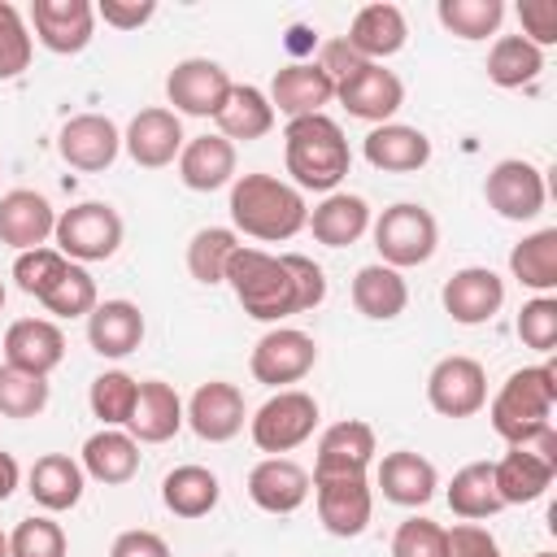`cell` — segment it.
<instances>
[{
    "label": "cell",
    "mask_w": 557,
    "mask_h": 557,
    "mask_svg": "<svg viewBox=\"0 0 557 557\" xmlns=\"http://www.w3.org/2000/svg\"><path fill=\"white\" fill-rule=\"evenodd\" d=\"M231 231L239 235H252V239H265V244H278V239H292L305 231L309 222V205H305V191H296L292 183L274 178V174H239L231 183Z\"/></svg>",
    "instance_id": "obj_1"
},
{
    "label": "cell",
    "mask_w": 557,
    "mask_h": 557,
    "mask_svg": "<svg viewBox=\"0 0 557 557\" xmlns=\"http://www.w3.org/2000/svg\"><path fill=\"white\" fill-rule=\"evenodd\" d=\"M283 161L292 174L296 191H335L352 165L348 139L339 131L335 117L326 113H309V117H292L283 131Z\"/></svg>",
    "instance_id": "obj_2"
},
{
    "label": "cell",
    "mask_w": 557,
    "mask_h": 557,
    "mask_svg": "<svg viewBox=\"0 0 557 557\" xmlns=\"http://www.w3.org/2000/svg\"><path fill=\"white\" fill-rule=\"evenodd\" d=\"M553 405H557V370L544 361V366L513 370L492 396L487 418L509 448H527L540 431L553 426Z\"/></svg>",
    "instance_id": "obj_3"
},
{
    "label": "cell",
    "mask_w": 557,
    "mask_h": 557,
    "mask_svg": "<svg viewBox=\"0 0 557 557\" xmlns=\"http://www.w3.org/2000/svg\"><path fill=\"white\" fill-rule=\"evenodd\" d=\"M226 283H231L239 309L248 318H257V322H283L292 313H305L287 261L283 257H270L261 248H244L239 244V252L226 265Z\"/></svg>",
    "instance_id": "obj_4"
},
{
    "label": "cell",
    "mask_w": 557,
    "mask_h": 557,
    "mask_svg": "<svg viewBox=\"0 0 557 557\" xmlns=\"http://www.w3.org/2000/svg\"><path fill=\"white\" fill-rule=\"evenodd\" d=\"M374 248L383 257V265L392 270H409V265H426L440 248V226H435V213L413 205V200H400L392 209H383L374 222Z\"/></svg>",
    "instance_id": "obj_5"
},
{
    "label": "cell",
    "mask_w": 557,
    "mask_h": 557,
    "mask_svg": "<svg viewBox=\"0 0 557 557\" xmlns=\"http://www.w3.org/2000/svg\"><path fill=\"white\" fill-rule=\"evenodd\" d=\"M52 239H57V252L74 265L83 261H109L117 248H122V213L104 200H83V205H70L57 213V226H52Z\"/></svg>",
    "instance_id": "obj_6"
},
{
    "label": "cell",
    "mask_w": 557,
    "mask_h": 557,
    "mask_svg": "<svg viewBox=\"0 0 557 557\" xmlns=\"http://www.w3.org/2000/svg\"><path fill=\"white\" fill-rule=\"evenodd\" d=\"M318 426V400L300 387H283L274 392L252 418H248V431H252V444L270 457H283L292 448H300Z\"/></svg>",
    "instance_id": "obj_7"
},
{
    "label": "cell",
    "mask_w": 557,
    "mask_h": 557,
    "mask_svg": "<svg viewBox=\"0 0 557 557\" xmlns=\"http://www.w3.org/2000/svg\"><path fill=\"white\" fill-rule=\"evenodd\" d=\"M318 366V344L313 335L296 331V326H274L265 331L257 344H252V357H248V370L257 383L265 387H287V383H300L309 370Z\"/></svg>",
    "instance_id": "obj_8"
},
{
    "label": "cell",
    "mask_w": 557,
    "mask_h": 557,
    "mask_svg": "<svg viewBox=\"0 0 557 557\" xmlns=\"http://www.w3.org/2000/svg\"><path fill=\"white\" fill-rule=\"evenodd\" d=\"M426 400L440 418H474L487 405V370L474 357H440L426 374Z\"/></svg>",
    "instance_id": "obj_9"
},
{
    "label": "cell",
    "mask_w": 557,
    "mask_h": 557,
    "mask_svg": "<svg viewBox=\"0 0 557 557\" xmlns=\"http://www.w3.org/2000/svg\"><path fill=\"white\" fill-rule=\"evenodd\" d=\"M231 87H235L231 74L209 57H183L165 74V100L174 104V113H187V117H218Z\"/></svg>",
    "instance_id": "obj_10"
},
{
    "label": "cell",
    "mask_w": 557,
    "mask_h": 557,
    "mask_svg": "<svg viewBox=\"0 0 557 557\" xmlns=\"http://www.w3.org/2000/svg\"><path fill=\"white\" fill-rule=\"evenodd\" d=\"M483 196H487V205H492L505 222H531V218H540L544 196H548L544 170L531 165V161H522V157H505V161H496V165L487 170Z\"/></svg>",
    "instance_id": "obj_11"
},
{
    "label": "cell",
    "mask_w": 557,
    "mask_h": 557,
    "mask_svg": "<svg viewBox=\"0 0 557 557\" xmlns=\"http://www.w3.org/2000/svg\"><path fill=\"white\" fill-rule=\"evenodd\" d=\"M313 500L318 518L335 540H352L370 527L374 513V492L370 474H335V479H313Z\"/></svg>",
    "instance_id": "obj_12"
},
{
    "label": "cell",
    "mask_w": 557,
    "mask_h": 557,
    "mask_svg": "<svg viewBox=\"0 0 557 557\" xmlns=\"http://www.w3.org/2000/svg\"><path fill=\"white\" fill-rule=\"evenodd\" d=\"M335 100L348 109V117H361V122L383 126V122H392L396 109L405 104V83H400L392 70L366 61L361 70H352L348 78L335 83Z\"/></svg>",
    "instance_id": "obj_13"
},
{
    "label": "cell",
    "mask_w": 557,
    "mask_h": 557,
    "mask_svg": "<svg viewBox=\"0 0 557 557\" xmlns=\"http://www.w3.org/2000/svg\"><path fill=\"white\" fill-rule=\"evenodd\" d=\"M57 152H61L65 165H74V170H83V174H100V170H109V165L117 161V152H122V131H117V122L104 117V113H78V117H70V122L61 126Z\"/></svg>",
    "instance_id": "obj_14"
},
{
    "label": "cell",
    "mask_w": 557,
    "mask_h": 557,
    "mask_svg": "<svg viewBox=\"0 0 557 557\" xmlns=\"http://www.w3.org/2000/svg\"><path fill=\"white\" fill-rule=\"evenodd\" d=\"M183 418L205 444H226V440H235L244 431V418H248L244 392L235 383H226V379H209V383H200L191 392V400L183 405Z\"/></svg>",
    "instance_id": "obj_15"
},
{
    "label": "cell",
    "mask_w": 557,
    "mask_h": 557,
    "mask_svg": "<svg viewBox=\"0 0 557 557\" xmlns=\"http://www.w3.org/2000/svg\"><path fill=\"white\" fill-rule=\"evenodd\" d=\"M30 26H35V39L48 52L74 57L96 35V4L91 0H35L30 4Z\"/></svg>",
    "instance_id": "obj_16"
},
{
    "label": "cell",
    "mask_w": 557,
    "mask_h": 557,
    "mask_svg": "<svg viewBox=\"0 0 557 557\" xmlns=\"http://www.w3.org/2000/svg\"><path fill=\"white\" fill-rule=\"evenodd\" d=\"M440 300H444V313H448L453 322H461V326H483V322H492V318L500 313V305H505V278H500L496 270H487V265H466V270H457V274L444 283Z\"/></svg>",
    "instance_id": "obj_17"
},
{
    "label": "cell",
    "mask_w": 557,
    "mask_h": 557,
    "mask_svg": "<svg viewBox=\"0 0 557 557\" xmlns=\"http://www.w3.org/2000/svg\"><path fill=\"white\" fill-rule=\"evenodd\" d=\"M183 144H187V135H183L178 113H174V109H161V104L139 109V113L131 117L126 135H122V148H126L131 161L144 165V170H161V165L178 161Z\"/></svg>",
    "instance_id": "obj_18"
},
{
    "label": "cell",
    "mask_w": 557,
    "mask_h": 557,
    "mask_svg": "<svg viewBox=\"0 0 557 557\" xmlns=\"http://www.w3.org/2000/svg\"><path fill=\"white\" fill-rule=\"evenodd\" d=\"M379 444H374V426L361 418H344L335 426L322 431L318 440V457H313V479H335V474H370Z\"/></svg>",
    "instance_id": "obj_19"
},
{
    "label": "cell",
    "mask_w": 557,
    "mask_h": 557,
    "mask_svg": "<svg viewBox=\"0 0 557 557\" xmlns=\"http://www.w3.org/2000/svg\"><path fill=\"white\" fill-rule=\"evenodd\" d=\"M52 226H57V209L48 205L44 191L13 187L0 196V244L30 252V248H44L52 239Z\"/></svg>",
    "instance_id": "obj_20"
},
{
    "label": "cell",
    "mask_w": 557,
    "mask_h": 557,
    "mask_svg": "<svg viewBox=\"0 0 557 557\" xmlns=\"http://www.w3.org/2000/svg\"><path fill=\"white\" fill-rule=\"evenodd\" d=\"M335 100V83L331 74L318 65V61H292L274 74L270 83V104L274 113H283L287 122L292 117H309V113H322L326 104Z\"/></svg>",
    "instance_id": "obj_21"
},
{
    "label": "cell",
    "mask_w": 557,
    "mask_h": 557,
    "mask_svg": "<svg viewBox=\"0 0 557 557\" xmlns=\"http://www.w3.org/2000/svg\"><path fill=\"white\" fill-rule=\"evenodd\" d=\"M309 487H313L309 470L296 466L292 457H265L248 470V496L265 513H296L305 505Z\"/></svg>",
    "instance_id": "obj_22"
},
{
    "label": "cell",
    "mask_w": 557,
    "mask_h": 557,
    "mask_svg": "<svg viewBox=\"0 0 557 557\" xmlns=\"http://www.w3.org/2000/svg\"><path fill=\"white\" fill-rule=\"evenodd\" d=\"M61 357H65V335L48 318H17L4 331V366H17V370L48 379L61 366Z\"/></svg>",
    "instance_id": "obj_23"
},
{
    "label": "cell",
    "mask_w": 557,
    "mask_h": 557,
    "mask_svg": "<svg viewBox=\"0 0 557 557\" xmlns=\"http://www.w3.org/2000/svg\"><path fill=\"white\" fill-rule=\"evenodd\" d=\"M183 400L170 383L161 379H144L139 392H135V409H131V422H126V435L135 444H165L183 431Z\"/></svg>",
    "instance_id": "obj_24"
},
{
    "label": "cell",
    "mask_w": 557,
    "mask_h": 557,
    "mask_svg": "<svg viewBox=\"0 0 557 557\" xmlns=\"http://www.w3.org/2000/svg\"><path fill=\"white\" fill-rule=\"evenodd\" d=\"M344 39H348L366 61L383 65L387 57H396V52L405 48V39H409V22H405V13H400L396 4L379 0V4H366V9L352 13Z\"/></svg>",
    "instance_id": "obj_25"
},
{
    "label": "cell",
    "mask_w": 557,
    "mask_h": 557,
    "mask_svg": "<svg viewBox=\"0 0 557 557\" xmlns=\"http://www.w3.org/2000/svg\"><path fill=\"white\" fill-rule=\"evenodd\" d=\"M87 344L91 352L117 361V357H131L139 344H144V313L135 300H100L91 313H87Z\"/></svg>",
    "instance_id": "obj_26"
},
{
    "label": "cell",
    "mask_w": 557,
    "mask_h": 557,
    "mask_svg": "<svg viewBox=\"0 0 557 557\" xmlns=\"http://www.w3.org/2000/svg\"><path fill=\"white\" fill-rule=\"evenodd\" d=\"M374 483H379V492H383L392 505L418 509V505H426V500L435 496L440 474H435V466H431L422 453H413V448H396V453H387V457L379 461Z\"/></svg>",
    "instance_id": "obj_27"
},
{
    "label": "cell",
    "mask_w": 557,
    "mask_h": 557,
    "mask_svg": "<svg viewBox=\"0 0 557 557\" xmlns=\"http://www.w3.org/2000/svg\"><path fill=\"white\" fill-rule=\"evenodd\" d=\"M83 487H87V474L70 453H44V457H35V466L26 474V492L48 513L74 509L83 500Z\"/></svg>",
    "instance_id": "obj_28"
},
{
    "label": "cell",
    "mask_w": 557,
    "mask_h": 557,
    "mask_svg": "<svg viewBox=\"0 0 557 557\" xmlns=\"http://www.w3.org/2000/svg\"><path fill=\"white\" fill-rule=\"evenodd\" d=\"M366 161L374 170H387V174H413L431 161V139L418 131V126H405V122H383L366 135L361 144Z\"/></svg>",
    "instance_id": "obj_29"
},
{
    "label": "cell",
    "mask_w": 557,
    "mask_h": 557,
    "mask_svg": "<svg viewBox=\"0 0 557 557\" xmlns=\"http://www.w3.org/2000/svg\"><path fill=\"white\" fill-rule=\"evenodd\" d=\"M83 474L104 483V487H122L139 474V444L122 431V426H104L96 435L83 440Z\"/></svg>",
    "instance_id": "obj_30"
},
{
    "label": "cell",
    "mask_w": 557,
    "mask_h": 557,
    "mask_svg": "<svg viewBox=\"0 0 557 557\" xmlns=\"http://www.w3.org/2000/svg\"><path fill=\"white\" fill-rule=\"evenodd\" d=\"M178 178L191 191H218L235 183V144L222 135H196L178 152Z\"/></svg>",
    "instance_id": "obj_31"
},
{
    "label": "cell",
    "mask_w": 557,
    "mask_h": 557,
    "mask_svg": "<svg viewBox=\"0 0 557 557\" xmlns=\"http://www.w3.org/2000/svg\"><path fill=\"white\" fill-rule=\"evenodd\" d=\"M305 226L313 231L318 244L348 248V244H357L370 231V205L357 191H331L322 205H313V213H309Z\"/></svg>",
    "instance_id": "obj_32"
},
{
    "label": "cell",
    "mask_w": 557,
    "mask_h": 557,
    "mask_svg": "<svg viewBox=\"0 0 557 557\" xmlns=\"http://www.w3.org/2000/svg\"><path fill=\"white\" fill-rule=\"evenodd\" d=\"M213 122H218V135H222V139H231V144H252V139H261V135L274 131V104H270V96H265L261 87L235 83Z\"/></svg>",
    "instance_id": "obj_33"
},
{
    "label": "cell",
    "mask_w": 557,
    "mask_h": 557,
    "mask_svg": "<svg viewBox=\"0 0 557 557\" xmlns=\"http://www.w3.org/2000/svg\"><path fill=\"white\" fill-rule=\"evenodd\" d=\"M492 474L505 505H531L553 487L557 466H548L535 448H509L500 461H492Z\"/></svg>",
    "instance_id": "obj_34"
},
{
    "label": "cell",
    "mask_w": 557,
    "mask_h": 557,
    "mask_svg": "<svg viewBox=\"0 0 557 557\" xmlns=\"http://www.w3.org/2000/svg\"><path fill=\"white\" fill-rule=\"evenodd\" d=\"M352 305H357V313L370 318V322H392V318L405 313L409 287H405L400 270L374 261V265H361V270H357V278H352Z\"/></svg>",
    "instance_id": "obj_35"
},
{
    "label": "cell",
    "mask_w": 557,
    "mask_h": 557,
    "mask_svg": "<svg viewBox=\"0 0 557 557\" xmlns=\"http://www.w3.org/2000/svg\"><path fill=\"white\" fill-rule=\"evenodd\" d=\"M218 496H222V483L205 466H174L161 479V505L174 518H205V513H213Z\"/></svg>",
    "instance_id": "obj_36"
},
{
    "label": "cell",
    "mask_w": 557,
    "mask_h": 557,
    "mask_svg": "<svg viewBox=\"0 0 557 557\" xmlns=\"http://www.w3.org/2000/svg\"><path fill=\"white\" fill-rule=\"evenodd\" d=\"M448 509L461 518V522H483L492 513L505 509L500 492H496V474H492V461H470L453 474L448 483Z\"/></svg>",
    "instance_id": "obj_37"
},
{
    "label": "cell",
    "mask_w": 557,
    "mask_h": 557,
    "mask_svg": "<svg viewBox=\"0 0 557 557\" xmlns=\"http://www.w3.org/2000/svg\"><path fill=\"white\" fill-rule=\"evenodd\" d=\"M509 274H513L522 287L548 296V292L557 287V226L531 231L522 244H513V252H509Z\"/></svg>",
    "instance_id": "obj_38"
},
{
    "label": "cell",
    "mask_w": 557,
    "mask_h": 557,
    "mask_svg": "<svg viewBox=\"0 0 557 557\" xmlns=\"http://www.w3.org/2000/svg\"><path fill=\"white\" fill-rule=\"evenodd\" d=\"M235 252H239V235L231 226H200L187 239V274L205 287L226 283V265Z\"/></svg>",
    "instance_id": "obj_39"
},
{
    "label": "cell",
    "mask_w": 557,
    "mask_h": 557,
    "mask_svg": "<svg viewBox=\"0 0 557 557\" xmlns=\"http://www.w3.org/2000/svg\"><path fill=\"white\" fill-rule=\"evenodd\" d=\"M540 70H544V52L535 44H527L522 35H496L487 52V78L496 87H527L540 78Z\"/></svg>",
    "instance_id": "obj_40"
},
{
    "label": "cell",
    "mask_w": 557,
    "mask_h": 557,
    "mask_svg": "<svg viewBox=\"0 0 557 557\" xmlns=\"http://www.w3.org/2000/svg\"><path fill=\"white\" fill-rule=\"evenodd\" d=\"M435 17L457 39H487L505 22V0H440Z\"/></svg>",
    "instance_id": "obj_41"
},
{
    "label": "cell",
    "mask_w": 557,
    "mask_h": 557,
    "mask_svg": "<svg viewBox=\"0 0 557 557\" xmlns=\"http://www.w3.org/2000/svg\"><path fill=\"white\" fill-rule=\"evenodd\" d=\"M135 392H139V379H131L126 370H104L91 379L87 405L104 426H126L135 409Z\"/></svg>",
    "instance_id": "obj_42"
},
{
    "label": "cell",
    "mask_w": 557,
    "mask_h": 557,
    "mask_svg": "<svg viewBox=\"0 0 557 557\" xmlns=\"http://www.w3.org/2000/svg\"><path fill=\"white\" fill-rule=\"evenodd\" d=\"M48 409V379L17 370V366H0V413L4 418H35Z\"/></svg>",
    "instance_id": "obj_43"
},
{
    "label": "cell",
    "mask_w": 557,
    "mask_h": 557,
    "mask_svg": "<svg viewBox=\"0 0 557 557\" xmlns=\"http://www.w3.org/2000/svg\"><path fill=\"white\" fill-rule=\"evenodd\" d=\"M48 313H57V318H87L100 300H96V278L83 270V265H74L70 261V270L44 292V300H39Z\"/></svg>",
    "instance_id": "obj_44"
},
{
    "label": "cell",
    "mask_w": 557,
    "mask_h": 557,
    "mask_svg": "<svg viewBox=\"0 0 557 557\" xmlns=\"http://www.w3.org/2000/svg\"><path fill=\"white\" fill-rule=\"evenodd\" d=\"M65 553H70L65 531H61V522H52L48 513L22 518V522L9 531V557H65Z\"/></svg>",
    "instance_id": "obj_45"
},
{
    "label": "cell",
    "mask_w": 557,
    "mask_h": 557,
    "mask_svg": "<svg viewBox=\"0 0 557 557\" xmlns=\"http://www.w3.org/2000/svg\"><path fill=\"white\" fill-rule=\"evenodd\" d=\"M30 26L26 17L17 13V4L0 0V78H17L26 65H30Z\"/></svg>",
    "instance_id": "obj_46"
},
{
    "label": "cell",
    "mask_w": 557,
    "mask_h": 557,
    "mask_svg": "<svg viewBox=\"0 0 557 557\" xmlns=\"http://www.w3.org/2000/svg\"><path fill=\"white\" fill-rule=\"evenodd\" d=\"M70 270V261L57 252V248H30V252H17V261H13V278H17V287L26 292V296H35V300H44V292L61 278Z\"/></svg>",
    "instance_id": "obj_47"
},
{
    "label": "cell",
    "mask_w": 557,
    "mask_h": 557,
    "mask_svg": "<svg viewBox=\"0 0 557 557\" xmlns=\"http://www.w3.org/2000/svg\"><path fill=\"white\" fill-rule=\"evenodd\" d=\"M392 557H448V527L431 518H405L392 535Z\"/></svg>",
    "instance_id": "obj_48"
},
{
    "label": "cell",
    "mask_w": 557,
    "mask_h": 557,
    "mask_svg": "<svg viewBox=\"0 0 557 557\" xmlns=\"http://www.w3.org/2000/svg\"><path fill=\"white\" fill-rule=\"evenodd\" d=\"M518 339L531 352H553V344H557V300L553 296H535L518 309Z\"/></svg>",
    "instance_id": "obj_49"
},
{
    "label": "cell",
    "mask_w": 557,
    "mask_h": 557,
    "mask_svg": "<svg viewBox=\"0 0 557 557\" xmlns=\"http://www.w3.org/2000/svg\"><path fill=\"white\" fill-rule=\"evenodd\" d=\"M518 22H522V39L535 44L540 52L557 44V0H522Z\"/></svg>",
    "instance_id": "obj_50"
},
{
    "label": "cell",
    "mask_w": 557,
    "mask_h": 557,
    "mask_svg": "<svg viewBox=\"0 0 557 557\" xmlns=\"http://www.w3.org/2000/svg\"><path fill=\"white\" fill-rule=\"evenodd\" d=\"M283 261H287V270H292V278H296L300 309H305V313L318 309V305L326 300V274H322V265H318L313 257H300V252H287Z\"/></svg>",
    "instance_id": "obj_51"
},
{
    "label": "cell",
    "mask_w": 557,
    "mask_h": 557,
    "mask_svg": "<svg viewBox=\"0 0 557 557\" xmlns=\"http://www.w3.org/2000/svg\"><path fill=\"white\" fill-rule=\"evenodd\" d=\"M448 557H505V553L483 522H457L448 531Z\"/></svg>",
    "instance_id": "obj_52"
},
{
    "label": "cell",
    "mask_w": 557,
    "mask_h": 557,
    "mask_svg": "<svg viewBox=\"0 0 557 557\" xmlns=\"http://www.w3.org/2000/svg\"><path fill=\"white\" fill-rule=\"evenodd\" d=\"M157 0H100L96 17H104V26L113 30H139L144 22H152Z\"/></svg>",
    "instance_id": "obj_53"
},
{
    "label": "cell",
    "mask_w": 557,
    "mask_h": 557,
    "mask_svg": "<svg viewBox=\"0 0 557 557\" xmlns=\"http://www.w3.org/2000/svg\"><path fill=\"white\" fill-rule=\"evenodd\" d=\"M318 65L331 74V83H339V78H348L352 70H361V65H366V57H361L344 35H339V39H326V44H322Z\"/></svg>",
    "instance_id": "obj_54"
},
{
    "label": "cell",
    "mask_w": 557,
    "mask_h": 557,
    "mask_svg": "<svg viewBox=\"0 0 557 557\" xmlns=\"http://www.w3.org/2000/svg\"><path fill=\"white\" fill-rule=\"evenodd\" d=\"M109 557H170V544H165L157 531L135 527V531H122V535L113 540Z\"/></svg>",
    "instance_id": "obj_55"
},
{
    "label": "cell",
    "mask_w": 557,
    "mask_h": 557,
    "mask_svg": "<svg viewBox=\"0 0 557 557\" xmlns=\"http://www.w3.org/2000/svg\"><path fill=\"white\" fill-rule=\"evenodd\" d=\"M17 483H22V470H17V457L13 453H4L0 448V505L17 492Z\"/></svg>",
    "instance_id": "obj_56"
},
{
    "label": "cell",
    "mask_w": 557,
    "mask_h": 557,
    "mask_svg": "<svg viewBox=\"0 0 557 557\" xmlns=\"http://www.w3.org/2000/svg\"><path fill=\"white\" fill-rule=\"evenodd\" d=\"M0 557H9V535L0 531Z\"/></svg>",
    "instance_id": "obj_57"
},
{
    "label": "cell",
    "mask_w": 557,
    "mask_h": 557,
    "mask_svg": "<svg viewBox=\"0 0 557 557\" xmlns=\"http://www.w3.org/2000/svg\"><path fill=\"white\" fill-rule=\"evenodd\" d=\"M0 309H4V283H0Z\"/></svg>",
    "instance_id": "obj_58"
},
{
    "label": "cell",
    "mask_w": 557,
    "mask_h": 557,
    "mask_svg": "<svg viewBox=\"0 0 557 557\" xmlns=\"http://www.w3.org/2000/svg\"><path fill=\"white\" fill-rule=\"evenodd\" d=\"M535 557H557V553H535Z\"/></svg>",
    "instance_id": "obj_59"
}]
</instances>
